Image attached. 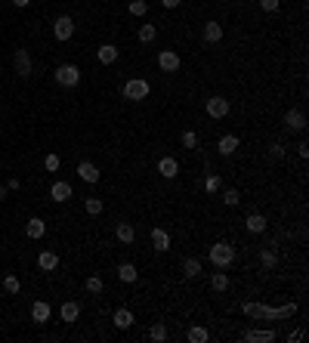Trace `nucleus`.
Returning a JSON list of instances; mask_svg holds the SVG:
<instances>
[{
	"label": "nucleus",
	"mask_w": 309,
	"mask_h": 343,
	"mask_svg": "<svg viewBox=\"0 0 309 343\" xmlns=\"http://www.w3.org/2000/svg\"><path fill=\"white\" fill-rule=\"evenodd\" d=\"M241 312L250 318H290L297 312V303H287V306H260V303H244Z\"/></svg>",
	"instance_id": "nucleus-1"
},
{
	"label": "nucleus",
	"mask_w": 309,
	"mask_h": 343,
	"mask_svg": "<svg viewBox=\"0 0 309 343\" xmlns=\"http://www.w3.org/2000/svg\"><path fill=\"white\" fill-rule=\"evenodd\" d=\"M210 260H213V266H220V269L232 266V263H235V247H232V244H226V241L213 244V247H210Z\"/></svg>",
	"instance_id": "nucleus-2"
},
{
	"label": "nucleus",
	"mask_w": 309,
	"mask_h": 343,
	"mask_svg": "<svg viewBox=\"0 0 309 343\" xmlns=\"http://www.w3.org/2000/svg\"><path fill=\"white\" fill-rule=\"evenodd\" d=\"M149 81H142V78H133V81H127L124 84V99H133V102H139V99H145L149 96Z\"/></svg>",
	"instance_id": "nucleus-3"
},
{
	"label": "nucleus",
	"mask_w": 309,
	"mask_h": 343,
	"mask_svg": "<svg viewBox=\"0 0 309 343\" xmlns=\"http://www.w3.org/2000/svg\"><path fill=\"white\" fill-rule=\"evenodd\" d=\"M81 81V71L75 68V65H59L56 68V84H62V87H75Z\"/></svg>",
	"instance_id": "nucleus-4"
},
{
	"label": "nucleus",
	"mask_w": 309,
	"mask_h": 343,
	"mask_svg": "<svg viewBox=\"0 0 309 343\" xmlns=\"http://www.w3.org/2000/svg\"><path fill=\"white\" fill-rule=\"evenodd\" d=\"M53 34H56V41H68L71 34H75V22H71L68 16H59V19L53 22Z\"/></svg>",
	"instance_id": "nucleus-5"
},
{
	"label": "nucleus",
	"mask_w": 309,
	"mask_h": 343,
	"mask_svg": "<svg viewBox=\"0 0 309 343\" xmlns=\"http://www.w3.org/2000/svg\"><path fill=\"white\" fill-rule=\"evenodd\" d=\"M207 115H210V118H226V115H229V99L210 96V99H207Z\"/></svg>",
	"instance_id": "nucleus-6"
},
{
	"label": "nucleus",
	"mask_w": 309,
	"mask_h": 343,
	"mask_svg": "<svg viewBox=\"0 0 309 343\" xmlns=\"http://www.w3.org/2000/svg\"><path fill=\"white\" fill-rule=\"evenodd\" d=\"M13 65H16V71H19V78H28L31 75V56H28V50H16Z\"/></svg>",
	"instance_id": "nucleus-7"
},
{
	"label": "nucleus",
	"mask_w": 309,
	"mask_h": 343,
	"mask_svg": "<svg viewBox=\"0 0 309 343\" xmlns=\"http://www.w3.org/2000/svg\"><path fill=\"white\" fill-rule=\"evenodd\" d=\"M158 65L164 68V71H176L179 68V56L173 50H161V56H158Z\"/></svg>",
	"instance_id": "nucleus-8"
},
{
	"label": "nucleus",
	"mask_w": 309,
	"mask_h": 343,
	"mask_svg": "<svg viewBox=\"0 0 309 343\" xmlns=\"http://www.w3.org/2000/svg\"><path fill=\"white\" fill-rule=\"evenodd\" d=\"M25 232H28V238H44L47 223L41 220V216H31V220H28V226H25Z\"/></svg>",
	"instance_id": "nucleus-9"
},
{
	"label": "nucleus",
	"mask_w": 309,
	"mask_h": 343,
	"mask_svg": "<svg viewBox=\"0 0 309 343\" xmlns=\"http://www.w3.org/2000/svg\"><path fill=\"white\" fill-rule=\"evenodd\" d=\"M158 173L167 176V179H173V176L179 173V164H176L173 158H161V161H158Z\"/></svg>",
	"instance_id": "nucleus-10"
},
{
	"label": "nucleus",
	"mask_w": 309,
	"mask_h": 343,
	"mask_svg": "<svg viewBox=\"0 0 309 343\" xmlns=\"http://www.w3.org/2000/svg\"><path fill=\"white\" fill-rule=\"evenodd\" d=\"M78 176L84 179V183H96V179H99V170H96V164H90V161H84V164L78 167Z\"/></svg>",
	"instance_id": "nucleus-11"
},
{
	"label": "nucleus",
	"mask_w": 309,
	"mask_h": 343,
	"mask_svg": "<svg viewBox=\"0 0 309 343\" xmlns=\"http://www.w3.org/2000/svg\"><path fill=\"white\" fill-rule=\"evenodd\" d=\"M50 198H53V201H68V198H71V186L68 183H53Z\"/></svg>",
	"instance_id": "nucleus-12"
},
{
	"label": "nucleus",
	"mask_w": 309,
	"mask_h": 343,
	"mask_svg": "<svg viewBox=\"0 0 309 343\" xmlns=\"http://www.w3.org/2000/svg\"><path fill=\"white\" fill-rule=\"evenodd\" d=\"M284 124H287V130H303L306 127V118H303V112H287L284 115Z\"/></svg>",
	"instance_id": "nucleus-13"
},
{
	"label": "nucleus",
	"mask_w": 309,
	"mask_h": 343,
	"mask_svg": "<svg viewBox=\"0 0 309 343\" xmlns=\"http://www.w3.org/2000/svg\"><path fill=\"white\" fill-rule=\"evenodd\" d=\"M152 244H155V250H167L170 247V235L164 229H152Z\"/></svg>",
	"instance_id": "nucleus-14"
},
{
	"label": "nucleus",
	"mask_w": 309,
	"mask_h": 343,
	"mask_svg": "<svg viewBox=\"0 0 309 343\" xmlns=\"http://www.w3.org/2000/svg\"><path fill=\"white\" fill-rule=\"evenodd\" d=\"M31 318H34V321H38V324H44V321L50 318V306H47L44 300H38V303H34V306H31Z\"/></svg>",
	"instance_id": "nucleus-15"
},
{
	"label": "nucleus",
	"mask_w": 309,
	"mask_h": 343,
	"mask_svg": "<svg viewBox=\"0 0 309 343\" xmlns=\"http://www.w3.org/2000/svg\"><path fill=\"white\" fill-rule=\"evenodd\" d=\"M38 266L44 269V272H53V269L59 266V257H56V254H50V250H44V254L38 257Z\"/></svg>",
	"instance_id": "nucleus-16"
},
{
	"label": "nucleus",
	"mask_w": 309,
	"mask_h": 343,
	"mask_svg": "<svg viewBox=\"0 0 309 343\" xmlns=\"http://www.w3.org/2000/svg\"><path fill=\"white\" fill-rule=\"evenodd\" d=\"M115 59H118V47L102 44V47H99V62H102V65H112Z\"/></svg>",
	"instance_id": "nucleus-17"
},
{
	"label": "nucleus",
	"mask_w": 309,
	"mask_h": 343,
	"mask_svg": "<svg viewBox=\"0 0 309 343\" xmlns=\"http://www.w3.org/2000/svg\"><path fill=\"white\" fill-rule=\"evenodd\" d=\"M220 38H223V25L207 22V25H204V41H207V44H216Z\"/></svg>",
	"instance_id": "nucleus-18"
},
{
	"label": "nucleus",
	"mask_w": 309,
	"mask_h": 343,
	"mask_svg": "<svg viewBox=\"0 0 309 343\" xmlns=\"http://www.w3.org/2000/svg\"><path fill=\"white\" fill-rule=\"evenodd\" d=\"M216 149H220V155H232L235 149H238V136H232V133H229V136H223Z\"/></svg>",
	"instance_id": "nucleus-19"
},
{
	"label": "nucleus",
	"mask_w": 309,
	"mask_h": 343,
	"mask_svg": "<svg viewBox=\"0 0 309 343\" xmlns=\"http://www.w3.org/2000/svg\"><path fill=\"white\" fill-rule=\"evenodd\" d=\"M247 229L253 232V235H260V232H266V220H263L260 213H250L247 216Z\"/></svg>",
	"instance_id": "nucleus-20"
},
{
	"label": "nucleus",
	"mask_w": 309,
	"mask_h": 343,
	"mask_svg": "<svg viewBox=\"0 0 309 343\" xmlns=\"http://www.w3.org/2000/svg\"><path fill=\"white\" fill-rule=\"evenodd\" d=\"M136 275H139L136 266H130V263H121V266H118V278H121V281H136Z\"/></svg>",
	"instance_id": "nucleus-21"
},
{
	"label": "nucleus",
	"mask_w": 309,
	"mask_h": 343,
	"mask_svg": "<svg viewBox=\"0 0 309 343\" xmlns=\"http://www.w3.org/2000/svg\"><path fill=\"white\" fill-rule=\"evenodd\" d=\"M241 337H244V340H250V343H253V340H260V343L275 340V334H272V331H244Z\"/></svg>",
	"instance_id": "nucleus-22"
},
{
	"label": "nucleus",
	"mask_w": 309,
	"mask_h": 343,
	"mask_svg": "<svg viewBox=\"0 0 309 343\" xmlns=\"http://www.w3.org/2000/svg\"><path fill=\"white\" fill-rule=\"evenodd\" d=\"M115 324H118L121 331H127V328H130V324H133V315H130V309H118V312H115Z\"/></svg>",
	"instance_id": "nucleus-23"
},
{
	"label": "nucleus",
	"mask_w": 309,
	"mask_h": 343,
	"mask_svg": "<svg viewBox=\"0 0 309 343\" xmlns=\"http://www.w3.org/2000/svg\"><path fill=\"white\" fill-rule=\"evenodd\" d=\"M133 235H136V232H133V226H130V223H118V241L130 244V241H133Z\"/></svg>",
	"instance_id": "nucleus-24"
},
{
	"label": "nucleus",
	"mask_w": 309,
	"mask_h": 343,
	"mask_svg": "<svg viewBox=\"0 0 309 343\" xmlns=\"http://www.w3.org/2000/svg\"><path fill=\"white\" fill-rule=\"evenodd\" d=\"M78 315H81V306L78 303H65L62 306V321H78Z\"/></svg>",
	"instance_id": "nucleus-25"
},
{
	"label": "nucleus",
	"mask_w": 309,
	"mask_h": 343,
	"mask_svg": "<svg viewBox=\"0 0 309 343\" xmlns=\"http://www.w3.org/2000/svg\"><path fill=\"white\" fill-rule=\"evenodd\" d=\"M155 38H158V28H155V25H142V28H139V41H142V44H152Z\"/></svg>",
	"instance_id": "nucleus-26"
},
{
	"label": "nucleus",
	"mask_w": 309,
	"mask_h": 343,
	"mask_svg": "<svg viewBox=\"0 0 309 343\" xmlns=\"http://www.w3.org/2000/svg\"><path fill=\"white\" fill-rule=\"evenodd\" d=\"M84 207H87V213H90V216L102 213V201H99V198H87V201H84Z\"/></svg>",
	"instance_id": "nucleus-27"
},
{
	"label": "nucleus",
	"mask_w": 309,
	"mask_h": 343,
	"mask_svg": "<svg viewBox=\"0 0 309 343\" xmlns=\"http://www.w3.org/2000/svg\"><path fill=\"white\" fill-rule=\"evenodd\" d=\"M210 284H213V291H226V287H229V278H226L223 272H213Z\"/></svg>",
	"instance_id": "nucleus-28"
},
{
	"label": "nucleus",
	"mask_w": 309,
	"mask_h": 343,
	"mask_svg": "<svg viewBox=\"0 0 309 343\" xmlns=\"http://www.w3.org/2000/svg\"><path fill=\"white\" fill-rule=\"evenodd\" d=\"M87 291H90V294H102V278H99V275H90V278H87Z\"/></svg>",
	"instance_id": "nucleus-29"
},
{
	"label": "nucleus",
	"mask_w": 309,
	"mask_h": 343,
	"mask_svg": "<svg viewBox=\"0 0 309 343\" xmlns=\"http://www.w3.org/2000/svg\"><path fill=\"white\" fill-rule=\"evenodd\" d=\"M183 269H186V275H189V278H195L198 272H201V263H198V260H186Z\"/></svg>",
	"instance_id": "nucleus-30"
},
{
	"label": "nucleus",
	"mask_w": 309,
	"mask_h": 343,
	"mask_svg": "<svg viewBox=\"0 0 309 343\" xmlns=\"http://www.w3.org/2000/svg\"><path fill=\"white\" fill-rule=\"evenodd\" d=\"M149 337H152L155 343H161V340H167V328H164V324H155V328L149 331Z\"/></svg>",
	"instance_id": "nucleus-31"
},
{
	"label": "nucleus",
	"mask_w": 309,
	"mask_h": 343,
	"mask_svg": "<svg viewBox=\"0 0 309 343\" xmlns=\"http://www.w3.org/2000/svg\"><path fill=\"white\" fill-rule=\"evenodd\" d=\"M189 340H192V343H204V340H207V331H204V328H192V331H189Z\"/></svg>",
	"instance_id": "nucleus-32"
},
{
	"label": "nucleus",
	"mask_w": 309,
	"mask_h": 343,
	"mask_svg": "<svg viewBox=\"0 0 309 343\" xmlns=\"http://www.w3.org/2000/svg\"><path fill=\"white\" fill-rule=\"evenodd\" d=\"M4 287H7L10 294H19V278H16V275H7V278H4Z\"/></svg>",
	"instance_id": "nucleus-33"
},
{
	"label": "nucleus",
	"mask_w": 309,
	"mask_h": 343,
	"mask_svg": "<svg viewBox=\"0 0 309 343\" xmlns=\"http://www.w3.org/2000/svg\"><path fill=\"white\" fill-rule=\"evenodd\" d=\"M145 10H149L145 0H133V4H130V13H133V16H145Z\"/></svg>",
	"instance_id": "nucleus-34"
},
{
	"label": "nucleus",
	"mask_w": 309,
	"mask_h": 343,
	"mask_svg": "<svg viewBox=\"0 0 309 343\" xmlns=\"http://www.w3.org/2000/svg\"><path fill=\"white\" fill-rule=\"evenodd\" d=\"M183 146H186V149H195V146H198L195 130H186V133H183Z\"/></svg>",
	"instance_id": "nucleus-35"
},
{
	"label": "nucleus",
	"mask_w": 309,
	"mask_h": 343,
	"mask_svg": "<svg viewBox=\"0 0 309 343\" xmlns=\"http://www.w3.org/2000/svg\"><path fill=\"white\" fill-rule=\"evenodd\" d=\"M44 167H47L50 173H53V170H59V155H47V158H44Z\"/></svg>",
	"instance_id": "nucleus-36"
},
{
	"label": "nucleus",
	"mask_w": 309,
	"mask_h": 343,
	"mask_svg": "<svg viewBox=\"0 0 309 343\" xmlns=\"http://www.w3.org/2000/svg\"><path fill=\"white\" fill-rule=\"evenodd\" d=\"M260 263H263L266 269H272V266H275V254H272V250H263V254H260Z\"/></svg>",
	"instance_id": "nucleus-37"
},
{
	"label": "nucleus",
	"mask_w": 309,
	"mask_h": 343,
	"mask_svg": "<svg viewBox=\"0 0 309 343\" xmlns=\"http://www.w3.org/2000/svg\"><path fill=\"white\" fill-rule=\"evenodd\" d=\"M223 201H226L229 207H235V204H238V201H241V198H238V192H235V189H229V192L223 195Z\"/></svg>",
	"instance_id": "nucleus-38"
},
{
	"label": "nucleus",
	"mask_w": 309,
	"mask_h": 343,
	"mask_svg": "<svg viewBox=\"0 0 309 343\" xmlns=\"http://www.w3.org/2000/svg\"><path fill=\"white\" fill-rule=\"evenodd\" d=\"M216 186H220V176H207L204 179V189L207 192H216Z\"/></svg>",
	"instance_id": "nucleus-39"
},
{
	"label": "nucleus",
	"mask_w": 309,
	"mask_h": 343,
	"mask_svg": "<svg viewBox=\"0 0 309 343\" xmlns=\"http://www.w3.org/2000/svg\"><path fill=\"white\" fill-rule=\"evenodd\" d=\"M260 7H263L266 13H272V10H278V0H260Z\"/></svg>",
	"instance_id": "nucleus-40"
},
{
	"label": "nucleus",
	"mask_w": 309,
	"mask_h": 343,
	"mask_svg": "<svg viewBox=\"0 0 309 343\" xmlns=\"http://www.w3.org/2000/svg\"><path fill=\"white\" fill-rule=\"evenodd\" d=\"M272 158H275V161H278V158H284V149L278 146V142H275V146H272Z\"/></svg>",
	"instance_id": "nucleus-41"
},
{
	"label": "nucleus",
	"mask_w": 309,
	"mask_h": 343,
	"mask_svg": "<svg viewBox=\"0 0 309 343\" xmlns=\"http://www.w3.org/2000/svg\"><path fill=\"white\" fill-rule=\"evenodd\" d=\"M297 149H300V158H309V146H306V142H300Z\"/></svg>",
	"instance_id": "nucleus-42"
},
{
	"label": "nucleus",
	"mask_w": 309,
	"mask_h": 343,
	"mask_svg": "<svg viewBox=\"0 0 309 343\" xmlns=\"http://www.w3.org/2000/svg\"><path fill=\"white\" fill-rule=\"evenodd\" d=\"M161 4H164L167 10H173V7H179V0H161Z\"/></svg>",
	"instance_id": "nucleus-43"
},
{
	"label": "nucleus",
	"mask_w": 309,
	"mask_h": 343,
	"mask_svg": "<svg viewBox=\"0 0 309 343\" xmlns=\"http://www.w3.org/2000/svg\"><path fill=\"white\" fill-rule=\"evenodd\" d=\"M13 4H16V7L22 10V7H28V4H31V0H13Z\"/></svg>",
	"instance_id": "nucleus-44"
}]
</instances>
